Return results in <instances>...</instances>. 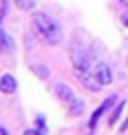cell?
<instances>
[{
  "label": "cell",
  "instance_id": "e0dca14e",
  "mask_svg": "<svg viewBox=\"0 0 128 135\" xmlns=\"http://www.w3.org/2000/svg\"><path fill=\"white\" fill-rule=\"evenodd\" d=\"M119 2H121V4H126V7H128V0H119Z\"/></svg>",
  "mask_w": 128,
  "mask_h": 135
},
{
  "label": "cell",
  "instance_id": "8992f818",
  "mask_svg": "<svg viewBox=\"0 0 128 135\" xmlns=\"http://www.w3.org/2000/svg\"><path fill=\"white\" fill-rule=\"evenodd\" d=\"M95 75H97V80L102 82L104 86L113 82V71H110V66H108L106 62H99V64L95 66Z\"/></svg>",
  "mask_w": 128,
  "mask_h": 135
},
{
  "label": "cell",
  "instance_id": "8fae6325",
  "mask_svg": "<svg viewBox=\"0 0 128 135\" xmlns=\"http://www.w3.org/2000/svg\"><path fill=\"white\" fill-rule=\"evenodd\" d=\"M121 113H124V102H119L117 106H115V111H113V113H110V120H108V124L113 126L115 122L119 120V115H121Z\"/></svg>",
  "mask_w": 128,
  "mask_h": 135
},
{
  "label": "cell",
  "instance_id": "ba28073f",
  "mask_svg": "<svg viewBox=\"0 0 128 135\" xmlns=\"http://www.w3.org/2000/svg\"><path fill=\"white\" fill-rule=\"evenodd\" d=\"M0 40H2V51H4V53H13V47H16V44H13V40H11V36L7 33V29L0 31Z\"/></svg>",
  "mask_w": 128,
  "mask_h": 135
},
{
  "label": "cell",
  "instance_id": "9a60e30c",
  "mask_svg": "<svg viewBox=\"0 0 128 135\" xmlns=\"http://www.w3.org/2000/svg\"><path fill=\"white\" fill-rule=\"evenodd\" d=\"M121 22H124V25L128 27V11H126V13H124V16H121Z\"/></svg>",
  "mask_w": 128,
  "mask_h": 135
},
{
  "label": "cell",
  "instance_id": "3957f363",
  "mask_svg": "<svg viewBox=\"0 0 128 135\" xmlns=\"http://www.w3.org/2000/svg\"><path fill=\"white\" fill-rule=\"evenodd\" d=\"M117 100H119L117 95H110V98L106 100V102H102V106H99V109L95 111V113H93V117H91V124H88V128H91V131H93V128L97 126V122H99V117H102L104 113H106V111H108V109H110V106H113L115 102H117Z\"/></svg>",
  "mask_w": 128,
  "mask_h": 135
},
{
  "label": "cell",
  "instance_id": "277c9868",
  "mask_svg": "<svg viewBox=\"0 0 128 135\" xmlns=\"http://www.w3.org/2000/svg\"><path fill=\"white\" fill-rule=\"evenodd\" d=\"M80 82H82V86H84V89H88L91 93H97L99 89L104 86V84L97 80V75H95V73H88V75H86V73H80Z\"/></svg>",
  "mask_w": 128,
  "mask_h": 135
},
{
  "label": "cell",
  "instance_id": "5bb4252c",
  "mask_svg": "<svg viewBox=\"0 0 128 135\" xmlns=\"http://www.w3.org/2000/svg\"><path fill=\"white\" fill-rule=\"evenodd\" d=\"M7 13H9V0H2V20L7 18Z\"/></svg>",
  "mask_w": 128,
  "mask_h": 135
},
{
  "label": "cell",
  "instance_id": "6da1fadb",
  "mask_svg": "<svg viewBox=\"0 0 128 135\" xmlns=\"http://www.w3.org/2000/svg\"><path fill=\"white\" fill-rule=\"evenodd\" d=\"M33 27L44 38V42H49V44H60L62 42V29H60V25L53 18H49L47 13H42V11L33 13Z\"/></svg>",
  "mask_w": 128,
  "mask_h": 135
},
{
  "label": "cell",
  "instance_id": "30bf717a",
  "mask_svg": "<svg viewBox=\"0 0 128 135\" xmlns=\"http://www.w3.org/2000/svg\"><path fill=\"white\" fill-rule=\"evenodd\" d=\"M16 4H18V9L22 11H33L35 9V0H13Z\"/></svg>",
  "mask_w": 128,
  "mask_h": 135
},
{
  "label": "cell",
  "instance_id": "7c38bea8",
  "mask_svg": "<svg viewBox=\"0 0 128 135\" xmlns=\"http://www.w3.org/2000/svg\"><path fill=\"white\" fill-rule=\"evenodd\" d=\"M33 71H35V73H38L40 78H47V75H49V71L44 69V66H33Z\"/></svg>",
  "mask_w": 128,
  "mask_h": 135
},
{
  "label": "cell",
  "instance_id": "52a82bcc",
  "mask_svg": "<svg viewBox=\"0 0 128 135\" xmlns=\"http://www.w3.org/2000/svg\"><path fill=\"white\" fill-rule=\"evenodd\" d=\"M16 89H18V82L13 80V75L4 73V75L0 78V91H2V93H13Z\"/></svg>",
  "mask_w": 128,
  "mask_h": 135
},
{
  "label": "cell",
  "instance_id": "2e32d148",
  "mask_svg": "<svg viewBox=\"0 0 128 135\" xmlns=\"http://www.w3.org/2000/svg\"><path fill=\"white\" fill-rule=\"evenodd\" d=\"M0 133H2V135H9V131H7V128H2V131H0Z\"/></svg>",
  "mask_w": 128,
  "mask_h": 135
},
{
  "label": "cell",
  "instance_id": "7a4b0ae2",
  "mask_svg": "<svg viewBox=\"0 0 128 135\" xmlns=\"http://www.w3.org/2000/svg\"><path fill=\"white\" fill-rule=\"evenodd\" d=\"M69 55H71V64H73V69L77 73L88 71V66H91V55H88V51L82 47V44H73Z\"/></svg>",
  "mask_w": 128,
  "mask_h": 135
},
{
  "label": "cell",
  "instance_id": "4fadbf2b",
  "mask_svg": "<svg viewBox=\"0 0 128 135\" xmlns=\"http://www.w3.org/2000/svg\"><path fill=\"white\" fill-rule=\"evenodd\" d=\"M24 135H44L42 128H29V131H24Z\"/></svg>",
  "mask_w": 128,
  "mask_h": 135
},
{
  "label": "cell",
  "instance_id": "5b68a950",
  "mask_svg": "<svg viewBox=\"0 0 128 135\" xmlns=\"http://www.w3.org/2000/svg\"><path fill=\"white\" fill-rule=\"evenodd\" d=\"M53 91H55V95H58V100H62V102H66V104L75 100L73 98V89H71L69 84H64V82H58L53 86Z\"/></svg>",
  "mask_w": 128,
  "mask_h": 135
},
{
  "label": "cell",
  "instance_id": "9c48e42d",
  "mask_svg": "<svg viewBox=\"0 0 128 135\" xmlns=\"http://www.w3.org/2000/svg\"><path fill=\"white\" fill-rule=\"evenodd\" d=\"M69 111H71V115H80L82 111H84V100H73V102H69Z\"/></svg>",
  "mask_w": 128,
  "mask_h": 135
}]
</instances>
